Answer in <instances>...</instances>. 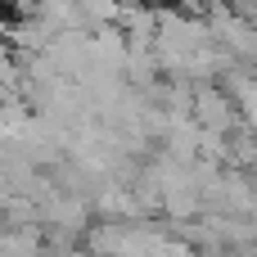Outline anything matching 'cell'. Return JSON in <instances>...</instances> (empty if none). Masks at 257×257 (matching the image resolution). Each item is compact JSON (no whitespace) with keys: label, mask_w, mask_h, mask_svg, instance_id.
<instances>
[{"label":"cell","mask_w":257,"mask_h":257,"mask_svg":"<svg viewBox=\"0 0 257 257\" xmlns=\"http://www.w3.org/2000/svg\"><path fill=\"white\" fill-rule=\"evenodd\" d=\"M190 113H194V122H199L203 131H217V136H230V131L239 126V108H235L230 90H217L212 81H199V86H194Z\"/></svg>","instance_id":"obj_1"},{"label":"cell","mask_w":257,"mask_h":257,"mask_svg":"<svg viewBox=\"0 0 257 257\" xmlns=\"http://www.w3.org/2000/svg\"><path fill=\"white\" fill-rule=\"evenodd\" d=\"M248 221H253V235H257V208H253V217H248Z\"/></svg>","instance_id":"obj_2"}]
</instances>
